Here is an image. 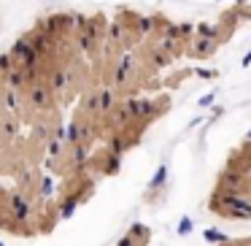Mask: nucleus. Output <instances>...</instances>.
<instances>
[{
    "label": "nucleus",
    "instance_id": "2",
    "mask_svg": "<svg viewBox=\"0 0 251 246\" xmlns=\"http://www.w3.org/2000/svg\"><path fill=\"white\" fill-rule=\"evenodd\" d=\"M216 200H222V211L227 214V217L232 219H251V200L249 197H243L240 192H224L222 197H216Z\"/></svg>",
    "mask_w": 251,
    "mask_h": 246
},
{
    "label": "nucleus",
    "instance_id": "10",
    "mask_svg": "<svg viewBox=\"0 0 251 246\" xmlns=\"http://www.w3.org/2000/svg\"><path fill=\"white\" fill-rule=\"evenodd\" d=\"M205 238H208V241H219V244H222V241H227L222 233H216V230H208V233H205Z\"/></svg>",
    "mask_w": 251,
    "mask_h": 246
},
{
    "label": "nucleus",
    "instance_id": "6",
    "mask_svg": "<svg viewBox=\"0 0 251 246\" xmlns=\"http://www.w3.org/2000/svg\"><path fill=\"white\" fill-rule=\"evenodd\" d=\"M14 68H17V65H14V60H11V55H8V52H6V55H0V82H3V79L14 71Z\"/></svg>",
    "mask_w": 251,
    "mask_h": 246
},
{
    "label": "nucleus",
    "instance_id": "5",
    "mask_svg": "<svg viewBox=\"0 0 251 246\" xmlns=\"http://www.w3.org/2000/svg\"><path fill=\"white\" fill-rule=\"evenodd\" d=\"M125 41V25L122 22H111L108 25V46H116Z\"/></svg>",
    "mask_w": 251,
    "mask_h": 246
},
{
    "label": "nucleus",
    "instance_id": "3",
    "mask_svg": "<svg viewBox=\"0 0 251 246\" xmlns=\"http://www.w3.org/2000/svg\"><path fill=\"white\" fill-rule=\"evenodd\" d=\"M132 65H135V62H132V55H125L119 62H116V68H114V84H116V87H119V84H125L127 79H130Z\"/></svg>",
    "mask_w": 251,
    "mask_h": 246
},
{
    "label": "nucleus",
    "instance_id": "11",
    "mask_svg": "<svg viewBox=\"0 0 251 246\" xmlns=\"http://www.w3.org/2000/svg\"><path fill=\"white\" fill-rule=\"evenodd\" d=\"M178 30H181V35H189L192 33V25H178Z\"/></svg>",
    "mask_w": 251,
    "mask_h": 246
},
{
    "label": "nucleus",
    "instance_id": "13",
    "mask_svg": "<svg viewBox=\"0 0 251 246\" xmlns=\"http://www.w3.org/2000/svg\"><path fill=\"white\" fill-rule=\"evenodd\" d=\"M243 65H251V52H249V55L243 57Z\"/></svg>",
    "mask_w": 251,
    "mask_h": 246
},
{
    "label": "nucleus",
    "instance_id": "14",
    "mask_svg": "<svg viewBox=\"0 0 251 246\" xmlns=\"http://www.w3.org/2000/svg\"><path fill=\"white\" fill-rule=\"evenodd\" d=\"M249 141H251V133H249Z\"/></svg>",
    "mask_w": 251,
    "mask_h": 246
},
{
    "label": "nucleus",
    "instance_id": "1",
    "mask_svg": "<svg viewBox=\"0 0 251 246\" xmlns=\"http://www.w3.org/2000/svg\"><path fill=\"white\" fill-rule=\"evenodd\" d=\"M25 103H27L33 111H38V114H49V111L54 109L57 100H54V92H51V87L46 84V79H44V82L30 84L27 92H25Z\"/></svg>",
    "mask_w": 251,
    "mask_h": 246
},
{
    "label": "nucleus",
    "instance_id": "12",
    "mask_svg": "<svg viewBox=\"0 0 251 246\" xmlns=\"http://www.w3.org/2000/svg\"><path fill=\"white\" fill-rule=\"evenodd\" d=\"M213 103V95H205V98H200V106H211Z\"/></svg>",
    "mask_w": 251,
    "mask_h": 246
},
{
    "label": "nucleus",
    "instance_id": "4",
    "mask_svg": "<svg viewBox=\"0 0 251 246\" xmlns=\"http://www.w3.org/2000/svg\"><path fill=\"white\" fill-rule=\"evenodd\" d=\"M114 109V89H100V106H98V116H105Z\"/></svg>",
    "mask_w": 251,
    "mask_h": 246
},
{
    "label": "nucleus",
    "instance_id": "8",
    "mask_svg": "<svg viewBox=\"0 0 251 246\" xmlns=\"http://www.w3.org/2000/svg\"><path fill=\"white\" fill-rule=\"evenodd\" d=\"M197 33H200L202 38H216L219 30H216V27H211V25H200V27H197Z\"/></svg>",
    "mask_w": 251,
    "mask_h": 246
},
{
    "label": "nucleus",
    "instance_id": "9",
    "mask_svg": "<svg viewBox=\"0 0 251 246\" xmlns=\"http://www.w3.org/2000/svg\"><path fill=\"white\" fill-rule=\"evenodd\" d=\"M213 46H216V41H213V38L200 41V44H197V52H200V55H205V52H213Z\"/></svg>",
    "mask_w": 251,
    "mask_h": 246
},
{
    "label": "nucleus",
    "instance_id": "7",
    "mask_svg": "<svg viewBox=\"0 0 251 246\" xmlns=\"http://www.w3.org/2000/svg\"><path fill=\"white\" fill-rule=\"evenodd\" d=\"M151 30H154V19H151V17L138 19V33H141V35H149Z\"/></svg>",
    "mask_w": 251,
    "mask_h": 246
}]
</instances>
